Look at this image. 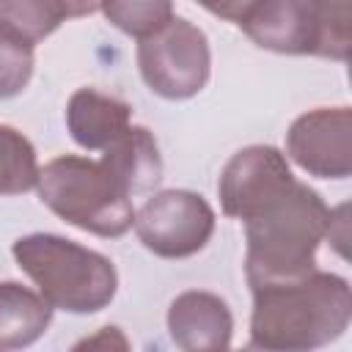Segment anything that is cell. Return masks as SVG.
Instances as JSON below:
<instances>
[{
	"label": "cell",
	"mask_w": 352,
	"mask_h": 352,
	"mask_svg": "<svg viewBox=\"0 0 352 352\" xmlns=\"http://www.w3.org/2000/svg\"><path fill=\"white\" fill-rule=\"evenodd\" d=\"M294 182V173L272 146H248L239 148L223 168L217 182L220 206L228 217L248 220L258 206L283 192Z\"/></svg>",
	"instance_id": "9"
},
{
	"label": "cell",
	"mask_w": 352,
	"mask_h": 352,
	"mask_svg": "<svg viewBox=\"0 0 352 352\" xmlns=\"http://www.w3.org/2000/svg\"><path fill=\"white\" fill-rule=\"evenodd\" d=\"M99 11L124 33L135 36L138 41L154 36L160 28H165L173 16V6L168 0H116L99 6Z\"/></svg>",
	"instance_id": "16"
},
{
	"label": "cell",
	"mask_w": 352,
	"mask_h": 352,
	"mask_svg": "<svg viewBox=\"0 0 352 352\" xmlns=\"http://www.w3.org/2000/svg\"><path fill=\"white\" fill-rule=\"evenodd\" d=\"M349 319V280L314 270L300 280L253 292L250 344L278 352H311L341 338Z\"/></svg>",
	"instance_id": "2"
},
{
	"label": "cell",
	"mask_w": 352,
	"mask_h": 352,
	"mask_svg": "<svg viewBox=\"0 0 352 352\" xmlns=\"http://www.w3.org/2000/svg\"><path fill=\"white\" fill-rule=\"evenodd\" d=\"M52 322L47 300L16 280L0 283V352L25 349L38 341Z\"/></svg>",
	"instance_id": "13"
},
{
	"label": "cell",
	"mask_w": 352,
	"mask_h": 352,
	"mask_svg": "<svg viewBox=\"0 0 352 352\" xmlns=\"http://www.w3.org/2000/svg\"><path fill=\"white\" fill-rule=\"evenodd\" d=\"M11 253L50 308L96 314L116 297L118 272L113 261L72 239L58 234H28L14 242Z\"/></svg>",
	"instance_id": "4"
},
{
	"label": "cell",
	"mask_w": 352,
	"mask_h": 352,
	"mask_svg": "<svg viewBox=\"0 0 352 352\" xmlns=\"http://www.w3.org/2000/svg\"><path fill=\"white\" fill-rule=\"evenodd\" d=\"M38 198L69 226L96 236H124L135 226L132 198L110 170L88 157L63 154L38 170Z\"/></svg>",
	"instance_id": "5"
},
{
	"label": "cell",
	"mask_w": 352,
	"mask_h": 352,
	"mask_svg": "<svg viewBox=\"0 0 352 352\" xmlns=\"http://www.w3.org/2000/svg\"><path fill=\"white\" fill-rule=\"evenodd\" d=\"M132 107L96 88H80L66 104V126L77 146L104 151L132 124Z\"/></svg>",
	"instance_id": "11"
},
{
	"label": "cell",
	"mask_w": 352,
	"mask_h": 352,
	"mask_svg": "<svg viewBox=\"0 0 352 352\" xmlns=\"http://www.w3.org/2000/svg\"><path fill=\"white\" fill-rule=\"evenodd\" d=\"M330 206L316 190L292 182L245 223V275L250 289L289 283L316 270V250L327 239Z\"/></svg>",
	"instance_id": "1"
},
{
	"label": "cell",
	"mask_w": 352,
	"mask_h": 352,
	"mask_svg": "<svg viewBox=\"0 0 352 352\" xmlns=\"http://www.w3.org/2000/svg\"><path fill=\"white\" fill-rule=\"evenodd\" d=\"M138 66L154 94L165 99H190L209 80L212 52L206 33L173 14L165 28L138 44Z\"/></svg>",
	"instance_id": "6"
},
{
	"label": "cell",
	"mask_w": 352,
	"mask_h": 352,
	"mask_svg": "<svg viewBox=\"0 0 352 352\" xmlns=\"http://www.w3.org/2000/svg\"><path fill=\"white\" fill-rule=\"evenodd\" d=\"M228 352H231V349H228Z\"/></svg>",
	"instance_id": "19"
},
{
	"label": "cell",
	"mask_w": 352,
	"mask_h": 352,
	"mask_svg": "<svg viewBox=\"0 0 352 352\" xmlns=\"http://www.w3.org/2000/svg\"><path fill=\"white\" fill-rule=\"evenodd\" d=\"M135 231L154 256L187 258L212 239L214 209L192 190H162L135 212Z\"/></svg>",
	"instance_id": "7"
},
{
	"label": "cell",
	"mask_w": 352,
	"mask_h": 352,
	"mask_svg": "<svg viewBox=\"0 0 352 352\" xmlns=\"http://www.w3.org/2000/svg\"><path fill=\"white\" fill-rule=\"evenodd\" d=\"M99 162L129 198L138 192H151L162 179V157L154 135L146 126H129L104 148Z\"/></svg>",
	"instance_id": "12"
},
{
	"label": "cell",
	"mask_w": 352,
	"mask_h": 352,
	"mask_svg": "<svg viewBox=\"0 0 352 352\" xmlns=\"http://www.w3.org/2000/svg\"><path fill=\"white\" fill-rule=\"evenodd\" d=\"M96 8L99 6H74L60 0H0V28L36 47L69 16L91 14Z\"/></svg>",
	"instance_id": "14"
},
{
	"label": "cell",
	"mask_w": 352,
	"mask_h": 352,
	"mask_svg": "<svg viewBox=\"0 0 352 352\" xmlns=\"http://www.w3.org/2000/svg\"><path fill=\"white\" fill-rule=\"evenodd\" d=\"M206 8L239 25L258 47L280 55H319L346 60L352 44V6L319 0H231Z\"/></svg>",
	"instance_id": "3"
},
{
	"label": "cell",
	"mask_w": 352,
	"mask_h": 352,
	"mask_svg": "<svg viewBox=\"0 0 352 352\" xmlns=\"http://www.w3.org/2000/svg\"><path fill=\"white\" fill-rule=\"evenodd\" d=\"M69 352H132V344L121 327L107 324V327H99L96 333L80 338Z\"/></svg>",
	"instance_id": "18"
},
{
	"label": "cell",
	"mask_w": 352,
	"mask_h": 352,
	"mask_svg": "<svg viewBox=\"0 0 352 352\" xmlns=\"http://www.w3.org/2000/svg\"><path fill=\"white\" fill-rule=\"evenodd\" d=\"M286 154L311 176L346 179L352 173L349 107H316L294 118L286 132Z\"/></svg>",
	"instance_id": "8"
},
{
	"label": "cell",
	"mask_w": 352,
	"mask_h": 352,
	"mask_svg": "<svg viewBox=\"0 0 352 352\" xmlns=\"http://www.w3.org/2000/svg\"><path fill=\"white\" fill-rule=\"evenodd\" d=\"M38 170L33 143L14 126L0 124V195H22L33 190Z\"/></svg>",
	"instance_id": "15"
},
{
	"label": "cell",
	"mask_w": 352,
	"mask_h": 352,
	"mask_svg": "<svg viewBox=\"0 0 352 352\" xmlns=\"http://www.w3.org/2000/svg\"><path fill=\"white\" fill-rule=\"evenodd\" d=\"M33 44L0 28V99H11L25 91L33 77Z\"/></svg>",
	"instance_id": "17"
},
{
	"label": "cell",
	"mask_w": 352,
	"mask_h": 352,
	"mask_svg": "<svg viewBox=\"0 0 352 352\" xmlns=\"http://www.w3.org/2000/svg\"><path fill=\"white\" fill-rule=\"evenodd\" d=\"M168 330L182 352H228L234 316L212 292H182L168 308Z\"/></svg>",
	"instance_id": "10"
}]
</instances>
